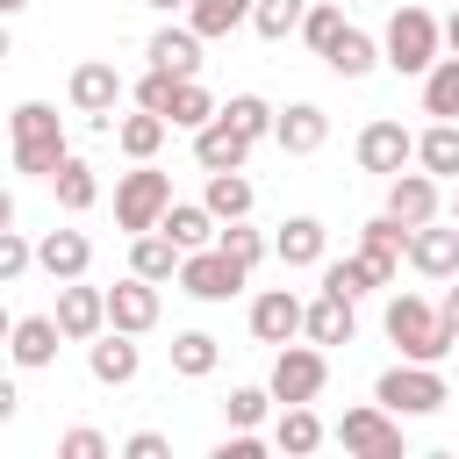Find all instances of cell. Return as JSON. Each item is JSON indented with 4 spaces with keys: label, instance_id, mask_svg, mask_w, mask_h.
<instances>
[{
    "label": "cell",
    "instance_id": "1",
    "mask_svg": "<svg viewBox=\"0 0 459 459\" xmlns=\"http://www.w3.org/2000/svg\"><path fill=\"white\" fill-rule=\"evenodd\" d=\"M7 158H14V172H29V179H50V172L72 158L65 122H57L50 100H22V108H14V122H7Z\"/></svg>",
    "mask_w": 459,
    "mask_h": 459
},
{
    "label": "cell",
    "instance_id": "2",
    "mask_svg": "<svg viewBox=\"0 0 459 459\" xmlns=\"http://www.w3.org/2000/svg\"><path fill=\"white\" fill-rule=\"evenodd\" d=\"M380 50H387V72L423 79V72L437 65V50H445V22H437L430 7H394L387 29H380Z\"/></svg>",
    "mask_w": 459,
    "mask_h": 459
},
{
    "label": "cell",
    "instance_id": "3",
    "mask_svg": "<svg viewBox=\"0 0 459 459\" xmlns=\"http://www.w3.org/2000/svg\"><path fill=\"white\" fill-rule=\"evenodd\" d=\"M387 337L402 344V359H423V366H437V359H452V351H459L452 323H445L423 294H394V301H387Z\"/></svg>",
    "mask_w": 459,
    "mask_h": 459
},
{
    "label": "cell",
    "instance_id": "4",
    "mask_svg": "<svg viewBox=\"0 0 459 459\" xmlns=\"http://www.w3.org/2000/svg\"><path fill=\"white\" fill-rule=\"evenodd\" d=\"M165 208H172V172H158L151 158H143L136 172H122V179H115V222H122L129 237L158 230V222H165Z\"/></svg>",
    "mask_w": 459,
    "mask_h": 459
},
{
    "label": "cell",
    "instance_id": "5",
    "mask_svg": "<svg viewBox=\"0 0 459 459\" xmlns=\"http://www.w3.org/2000/svg\"><path fill=\"white\" fill-rule=\"evenodd\" d=\"M373 402H387L394 416H437L452 394H445V373H437V366L402 359V366H387V373L373 380Z\"/></svg>",
    "mask_w": 459,
    "mask_h": 459
},
{
    "label": "cell",
    "instance_id": "6",
    "mask_svg": "<svg viewBox=\"0 0 459 459\" xmlns=\"http://www.w3.org/2000/svg\"><path fill=\"white\" fill-rule=\"evenodd\" d=\"M122 93H129V79L108 65V57H86V65H72V108L100 129V136H115V108H122Z\"/></svg>",
    "mask_w": 459,
    "mask_h": 459
},
{
    "label": "cell",
    "instance_id": "7",
    "mask_svg": "<svg viewBox=\"0 0 459 459\" xmlns=\"http://www.w3.org/2000/svg\"><path fill=\"white\" fill-rule=\"evenodd\" d=\"M344 452H366V459H402V416L387 402H366V409H344L337 430H330Z\"/></svg>",
    "mask_w": 459,
    "mask_h": 459
},
{
    "label": "cell",
    "instance_id": "8",
    "mask_svg": "<svg viewBox=\"0 0 459 459\" xmlns=\"http://www.w3.org/2000/svg\"><path fill=\"white\" fill-rule=\"evenodd\" d=\"M244 280H251V265L230 258L222 244H201V251H186V265H179V287H186L194 301H230Z\"/></svg>",
    "mask_w": 459,
    "mask_h": 459
},
{
    "label": "cell",
    "instance_id": "9",
    "mask_svg": "<svg viewBox=\"0 0 459 459\" xmlns=\"http://www.w3.org/2000/svg\"><path fill=\"white\" fill-rule=\"evenodd\" d=\"M265 387H273L280 402H316V394L330 387V359H323V344H280Z\"/></svg>",
    "mask_w": 459,
    "mask_h": 459
},
{
    "label": "cell",
    "instance_id": "10",
    "mask_svg": "<svg viewBox=\"0 0 459 459\" xmlns=\"http://www.w3.org/2000/svg\"><path fill=\"white\" fill-rule=\"evenodd\" d=\"M351 151H359V172H380V179H394V172H409V165H416V136H409L402 122H387V115H380V122H366Z\"/></svg>",
    "mask_w": 459,
    "mask_h": 459
},
{
    "label": "cell",
    "instance_id": "11",
    "mask_svg": "<svg viewBox=\"0 0 459 459\" xmlns=\"http://www.w3.org/2000/svg\"><path fill=\"white\" fill-rule=\"evenodd\" d=\"M57 323L72 344H93L108 330V287H86V280H57Z\"/></svg>",
    "mask_w": 459,
    "mask_h": 459
},
{
    "label": "cell",
    "instance_id": "12",
    "mask_svg": "<svg viewBox=\"0 0 459 459\" xmlns=\"http://www.w3.org/2000/svg\"><path fill=\"white\" fill-rule=\"evenodd\" d=\"M301 323H308V301L287 294V287H265V294L251 301V337H258V344H294Z\"/></svg>",
    "mask_w": 459,
    "mask_h": 459
},
{
    "label": "cell",
    "instance_id": "13",
    "mask_svg": "<svg viewBox=\"0 0 459 459\" xmlns=\"http://www.w3.org/2000/svg\"><path fill=\"white\" fill-rule=\"evenodd\" d=\"M244 158H251V136H244L230 115H215V122L194 129V165H201V172H244Z\"/></svg>",
    "mask_w": 459,
    "mask_h": 459
},
{
    "label": "cell",
    "instance_id": "14",
    "mask_svg": "<svg viewBox=\"0 0 459 459\" xmlns=\"http://www.w3.org/2000/svg\"><path fill=\"white\" fill-rule=\"evenodd\" d=\"M409 265H416L423 280H452V273H459V215L409 230Z\"/></svg>",
    "mask_w": 459,
    "mask_h": 459
},
{
    "label": "cell",
    "instance_id": "15",
    "mask_svg": "<svg viewBox=\"0 0 459 459\" xmlns=\"http://www.w3.org/2000/svg\"><path fill=\"white\" fill-rule=\"evenodd\" d=\"M108 323L129 330V337H143V330L158 323V280H143V273L115 280V287H108Z\"/></svg>",
    "mask_w": 459,
    "mask_h": 459
},
{
    "label": "cell",
    "instance_id": "16",
    "mask_svg": "<svg viewBox=\"0 0 459 459\" xmlns=\"http://www.w3.org/2000/svg\"><path fill=\"white\" fill-rule=\"evenodd\" d=\"M136 366H143V351H136V344H129V330H115V323L86 344V373H93L100 387H129V380H136Z\"/></svg>",
    "mask_w": 459,
    "mask_h": 459
},
{
    "label": "cell",
    "instance_id": "17",
    "mask_svg": "<svg viewBox=\"0 0 459 459\" xmlns=\"http://www.w3.org/2000/svg\"><path fill=\"white\" fill-rule=\"evenodd\" d=\"M273 143H280L287 158H308V151L330 143V115H323L316 100H294V108H280V122H273Z\"/></svg>",
    "mask_w": 459,
    "mask_h": 459
},
{
    "label": "cell",
    "instance_id": "18",
    "mask_svg": "<svg viewBox=\"0 0 459 459\" xmlns=\"http://www.w3.org/2000/svg\"><path fill=\"white\" fill-rule=\"evenodd\" d=\"M387 215H402L409 230H423V222H437V172H394L387 179Z\"/></svg>",
    "mask_w": 459,
    "mask_h": 459
},
{
    "label": "cell",
    "instance_id": "19",
    "mask_svg": "<svg viewBox=\"0 0 459 459\" xmlns=\"http://www.w3.org/2000/svg\"><path fill=\"white\" fill-rule=\"evenodd\" d=\"M273 258H280V265H323V258H330V230H323L316 215H287V222L273 230Z\"/></svg>",
    "mask_w": 459,
    "mask_h": 459
},
{
    "label": "cell",
    "instance_id": "20",
    "mask_svg": "<svg viewBox=\"0 0 459 459\" xmlns=\"http://www.w3.org/2000/svg\"><path fill=\"white\" fill-rule=\"evenodd\" d=\"M36 265H43L50 280H86V265H93V244H86V230H43V244H36Z\"/></svg>",
    "mask_w": 459,
    "mask_h": 459
},
{
    "label": "cell",
    "instance_id": "21",
    "mask_svg": "<svg viewBox=\"0 0 459 459\" xmlns=\"http://www.w3.org/2000/svg\"><path fill=\"white\" fill-rule=\"evenodd\" d=\"M201 43H208L201 29H158L143 57H151L158 72H172V79H201Z\"/></svg>",
    "mask_w": 459,
    "mask_h": 459
},
{
    "label": "cell",
    "instance_id": "22",
    "mask_svg": "<svg viewBox=\"0 0 459 459\" xmlns=\"http://www.w3.org/2000/svg\"><path fill=\"white\" fill-rule=\"evenodd\" d=\"M301 337H308V344H351V337H359V316H351V301L323 287V294L308 301V323H301Z\"/></svg>",
    "mask_w": 459,
    "mask_h": 459
},
{
    "label": "cell",
    "instance_id": "23",
    "mask_svg": "<svg viewBox=\"0 0 459 459\" xmlns=\"http://www.w3.org/2000/svg\"><path fill=\"white\" fill-rule=\"evenodd\" d=\"M7 337H14V344H7V351H14V366H29V373H36V366H50V359H57L65 323H57V316H14V330H7Z\"/></svg>",
    "mask_w": 459,
    "mask_h": 459
},
{
    "label": "cell",
    "instance_id": "24",
    "mask_svg": "<svg viewBox=\"0 0 459 459\" xmlns=\"http://www.w3.org/2000/svg\"><path fill=\"white\" fill-rule=\"evenodd\" d=\"M323 437H330V430H323V416H316L308 402H280V423H273V452H287V459H308Z\"/></svg>",
    "mask_w": 459,
    "mask_h": 459
},
{
    "label": "cell",
    "instance_id": "25",
    "mask_svg": "<svg viewBox=\"0 0 459 459\" xmlns=\"http://www.w3.org/2000/svg\"><path fill=\"white\" fill-rule=\"evenodd\" d=\"M158 230H165L179 251H201V244H215V237H222V222H215V208H208V201H172Z\"/></svg>",
    "mask_w": 459,
    "mask_h": 459
},
{
    "label": "cell",
    "instance_id": "26",
    "mask_svg": "<svg viewBox=\"0 0 459 459\" xmlns=\"http://www.w3.org/2000/svg\"><path fill=\"white\" fill-rule=\"evenodd\" d=\"M323 65H330L337 79H366L373 65H387V50H380V43L366 36V29H351V22H344V36H337V43L323 50Z\"/></svg>",
    "mask_w": 459,
    "mask_h": 459
},
{
    "label": "cell",
    "instance_id": "27",
    "mask_svg": "<svg viewBox=\"0 0 459 459\" xmlns=\"http://www.w3.org/2000/svg\"><path fill=\"white\" fill-rule=\"evenodd\" d=\"M179 265H186V251H179L165 230H143V237L129 244V273H143V280H158V287L179 280Z\"/></svg>",
    "mask_w": 459,
    "mask_h": 459
},
{
    "label": "cell",
    "instance_id": "28",
    "mask_svg": "<svg viewBox=\"0 0 459 459\" xmlns=\"http://www.w3.org/2000/svg\"><path fill=\"white\" fill-rule=\"evenodd\" d=\"M165 129H172L165 115L136 108V115H122V122H115V143H122V158H129V165H143V158H158V151H165Z\"/></svg>",
    "mask_w": 459,
    "mask_h": 459
},
{
    "label": "cell",
    "instance_id": "29",
    "mask_svg": "<svg viewBox=\"0 0 459 459\" xmlns=\"http://www.w3.org/2000/svg\"><path fill=\"white\" fill-rule=\"evenodd\" d=\"M258 14V0H186V29H201L208 43H222L230 29H244Z\"/></svg>",
    "mask_w": 459,
    "mask_h": 459
},
{
    "label": "cell",
    "instance_id": "30",
    "mask_svg": "<svg viewBox=\"0 0 459 459\" xmlns=\"http://www.w3.org/2000/svg\"><path fill=\"white\" fill-rule=\"evenodd\" d=\"M423 115L430 122H459V50L423 72Z\"/></svg>",
    "mask_w": 459,
    "mask_h": 459
},
{
    "label": "cell",
    "instance_id": "31",
    "mask_svg": "<svg viewBox=\"0 0 459 459\" xmlns=\"http://www.w3.org/2000/svg\"><path fill=\"white\" fill-rule=\"evenodd\" d=\"M50 186H57V208H65V215H86V208L100 201V179H93L86 158H65V165L50 172Z\"/></svg>",
    "mask_w": 459,
    "mask_h": 459
},
{
    "label": "cell",
    "instance_id": "32",
    "mask_svg": "<svg viewBox=\"0 0 459 459\" xmlns=\"http://www.w3.org/2000/svg\"><path fill=\"white\" fill-rule=\"evenodd\" d=\"M201 201L215 208V222H244L258 194H251V179H244V172H208V186H201Z\"/></svg>",
    "mask_w": 459,
    "mask_h": 459
},
{
    "label": "cell",
    "instance_id": "33",
    "mask_svg": "<svg viewBox=\"0 0 459 459\" xmlns=\"http://www.w3.org/2000/svg\"><path fill=\"white\" fill-rule=\"evenodd\" d=\"M215 366H222V344H215L208 330H179V337H172V373H179V380H208Z\"/></svg>",
    "mask_w": 459,
    "mask_h": 459
},
{
    "label": "cell",
    "instance_id": "34",
    "mask_svg": "<svg viewBox=\"0 0 459 459\" xmlns=\"http://www.w3.org/2000/svg\"><path fill=\"white\" fill-rule=\"evenodd\" d=\"M416 165L437 172V179H459V122H430L416 136Z\"/></svg>",
    "mask_w": 459,
    "mask_h": 459
},
{
    "label": "cell",
    "instance_id": "35",
    "mask_svg": "<svg viewBox=\"0 0 459 459\" xmlns=\"http://www.w3.org/2000/svg\"><path fill=\"white\" fill-rule=\"evenodd\" d=\"M337 36H344V0H308V14H301V43L323 57Z\"/></svg>",
    "mask_w": 459,
    "mask_h": 459
},
{
    "label": "cell",
    "instance_id": "36",
    "mask_svg": "<svg viewBox=\"0 0 459 459\" xmlns=\"http://www.w3.org/2000/svg\"><path fill=\"white\" fill-rule=\"evenodd\" d=\"M215 115H222V108H215V93H208L201 79H179V93H172V115H165V122H172V129H201V122H215Z\"/></svg>",
    "mask_w": 459,
    "mask_h": 459
},
{
    "label": "cell",
    "instance_id": "37",
    "mask_svg": "<svg viewBox=\"0 0 459 459\" xmlns=\"http://www.w3.org/2000/svg\"><path fill=\"white\" fill-rule=\"evenodd\" d=\"M301 14H308V0H258L251 29H258L265 43H287V36H301Z\"/></svg>",
    "mask_w": 459,
    "mask_h": 459
},
{
    "label": "cell",
    "instance_id": "38",
    "mask_svg": "<svg viewBox=\"0 0 459 459\" xmlns=\"http://www.w3.org/2000/svg\"><path fill=\"white\" fill-rule=\"evenodd\" d=\"M222 115H230L251 143H258V136H273V122H280V108H273V100H258V93H230V100H222Z\"/></svg>",
    "mask_w": 459,
    "mask_h": 459
},
{
    "label": "cell",
    "instance_id": "39",
    "mask_svg": "<svg viewBox=\"0 0 459 459\" xmlns=\"http://www.w3.org/2000/svg\"><path fill=\"white\" fill-rule=\"evenodd\" d=\"M273 402H280L273 387H230V402H222V416H230V430H258Z\"/></svg>",
    "mask_w": 459,
    "mask_h": 459
},
{
    "label": "cell",
    "instance_id": "40",
    "mask_svg": "<svg viewBox=\"0 0 459 459\" xmlns=\"http://www.w3.org/2000/svg\"><path fill=\"white\" fill-rule=\"evenodd\" d=\"M323 287H330V294H344V301L373 294V280H366V265H359V258H323Z\"/></svg>",
    "mask_w": 459,
    "mask_h": 459
},
{
    "label": "cell",
    "instance_id": "41",
    "mask_svg": "<svg viewBox=\"0 0 459 459\" xmlns=\"http://www.w3.org/2000/svg\"><path fill=\"white\" fill-rule=\"evenodd\" d=\"M129 93H136V108H151V115H172V93H179V79L151 65V72H143V79H136Z\"/></svg>",
    "mask_w": 459,
    "mask_h": 459
},
{
    "label": "cell",
    "instance_id": "42",
    "mask_svg": "<svg viewBox=\"0 0 459 459\" xmlns=\"http://www.w3.org/2000/svg\"><path fill=\"white\" fill-rule=\"evenodd\" d=\"M29 265H36V244H29V237H22L14 222H7V230H0V280L14 287V280H22Z\"/></svg>",
    "mask_w": 459,
    "mask_h": 459
},
{
    "label": "cell",
    "instance_id": "43",
    "mask_svg": "<svg viewBox=\"0 0 459 459\" xmlns=\"http://www.w3.org/2000/svg\"><path fill=\"white\" fill-rule=\"evenodd\" d=\"M215 244H222V251H230V258H244V265H258V258H265V251H273V244H265V237H258V230H244V222H222V237H215Z\"/></svg>",
    "mask_w": 459,
    "mask_h": 459
},
{
    "label": "cell",
    "instance_id": "44",
    "mask_svg": "<svg viewBox=\"0 0 459 459\" xmlns=\"http://www.w3.org/2000/svg\"><path fill=\"white\" fill-rule=\"evenodd\" d=\"M57 459H108V437L79 423V430H65V437H57Z\"/></svg>",
    "mask_w": 459,
    "mask_h": 459
},
{
    "label": "cell",
    "instance_id": "45",
    "mask_svg": "<svg viewBox=\"0 0 459 459\" xmlns=\"http://www.w3.org/2000/svg\"><path fill=\"white\" fill-rule=\"evenodd\" d=\"M359 265H366V280H373V287H394L402 251H373V244H359Z\"/></svg>",
    "mask_w": 459,
    "mask_h": 459
},
{
    "label": "cell",
    "instance_id": "46",
    "mask_svg": "<svg viewBox=\"0 0 459 459\" xmlns=\"http://www.w3.org/2000/svg\"><path fill=\"white\" fill-rule=\"evenodd\" d=\"M258 452H265V437H258V430H230V437L215 445V459H258Z\"/></svg>",
    "mask_w": 459,
    "mask_h": 459
},
{
    "label": "cell",
    "instance_id": "47",
    "mask_svg": "<svg viewBox=\"0 0 459 459\" xmlns=\"http://www.w3.org/2000/svg\"><path fill=\"white\" fill-rule=\"evenodd\" d=\"M172 445L158 437V430H136V437H122V459H165Z\"/></svg>",
    "mask_w": 459,
    "mask_h": 459
},
{
    "label": "cell",
    "instance_id": "48",
    "mask_svg": "<svg viewBox=\"0 0 459 459\" xmlns=\"http://www.w3.org/2000/svg\"><path fill=\"white\" fill-rule=\"evenodd\" d=\"M437 316L452 323V337H459V287H445V301H437Z\"/></svg>",
    "mask_w": 459,
    "mask_h": 459
},
{
    "label": "cell",
    "instance_id": "49",
    "mask_svg": "<svg viewBox=\"0 0 459 459\" xmlns=\"http://www.w3.org/2000/svg\"><path fill=\"white\" fill-rule=\"evenodd\" d=\"M445 50H459V7L445 14Z\"/></svg>",
    "mask_w": 459,
    "mask_h": 459
},
{
    "label": "cell",
    "instance_id": "50",
    "mask_svg": "<svg viewBox=\"0 0 459 459\" xmlns=\"http://www.w3.org/2000/svg\"><path fill=\"white\" fill-rule=\"evenodd\" d=\"M22 7H29V0H0V14H22Z\"/></svg>",
    "mask_w": 459,
    "mask_h": 459
},
{
    "label": "cell",
    "instance_id": "51",
    "mask_svg": "<svg viewBox=\"0 0 459 459\" xmlns=\"http://www.w3.org/2000/svg\"><path fill=\"white\" fill-rule=\"evenodd\" d=\"M151 7H186V0H151Z\"/></svg>",
    "mask_w": 459,
    "mask_h": 459
},
{
    "label": "cell",
    "instance_id": "52",
    "mask_svg": "<svg viewBox=\"0 0 459 459\" xmlns=\"http://www.w3.org/2000/svg\"><path fill=\"white\" fill-rule=\"evenodd\" d=\"M452 215H459V194H452Z\"/></svg>",
    "mask_w": 459,
    "mask_h": 459
},
{
    "label": "cell",
    "instance_id": "53",
    "mask_svg": "<svg viewBox=\"0 0 459 459\" xmlns=\"http://www.w3.org/2000/svg\"><path fill=\"white\" fill-rule=\"evenodd\" d=\"M344 7H351V0H344Z\"/></svg>",
    "mask_w": 459,
    "mask_h": 459
}]
</instances>
